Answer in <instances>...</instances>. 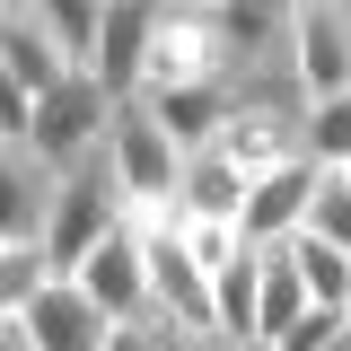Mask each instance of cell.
<instances>
[{
  "label": "cell",
  "mask_w": 351,
  "mask_h": 351,
  "mask_svg": "<svg viewBox=\"0 0 351 351\" xmlns=\"http://www.w3.org/2000/svg\"><path fill=\"white\" fill-rule=\"evenodd\" d=\"M123 228V193H114V167H106V149L97 158H80V167H62V184H53V211H44V281H71L106 237Z\"/></svg>",
  "instance_id": "obj_1"
},
{
  "label": "cell",
  "mask_w": 351,
  "mask_h": 351,
  "mask_svg": "<svg viewBox=\"0 0 351 351\" xmlns=\"http://www.w3.org/2000/svg\"><path fill=\"white\" fill-rule=\"evenodd\" d=\"M106 167H114L123 211H176V176H184V158L167 149V132L149 123L141 97H114V106H106Z\"/></svg>",
  "instance_id": "obj_2"
},
{
  "label": "cell",
  "mask_w": 351,
  "mask_h": 351,
  "mask_svg": "<svg viewBox=\"0 0 351 351\" xmlns=\"http://www.w3.org/2000/svg\"><path fill=\"white\" fill-rule=\"evenodd\" d=\"M176 88H228L211 9H193V0L149 18V53H141V88H132V97H176Z\"/></svg>",
  "instance_id": "obj_3"
},
{
  "label": "cell",
  "mask_w": 351,
  "mask_h": 351,
  "mask_svg": "<svg viewBox=\"0 0 351 351\" xmlns=\"http://www.w3.org/2000/svg\"><path fill=\"white\" fill-rule=\"evenodd\" d=\"M106 106H114V97H106L97 80H62L53 97L27 106V149H36L53 176L80 167V158H97V149H106Z\"/></svg>",
  "instance_id": "obj_4"
},
{
  "label": "cell",
  "mask_w": 351,
  "mask_h": 351,
  "mask_svg": "<svg viewBox=\"0 0 351 351\" xmlns=\"http://www.w3.org/2000/svg\"><path fill=\"white\" fill-rule=\"evenodd\" d=\"M281 71H290V88H299L307 106L351 97V9H334V0L290 9V53H281Z\"/></svg>",
  "instance_id": "obj_5"
},
{
  "label": "cell",
  "mask_w": 351,
  "mask_h": 351,
  "mask_svg": "<svg viewBox=\"0 0 351 351\" xmlns=\"http://www.w3.org/2000/svg\"><path fill=\"white\" fill-rule=\"evenodd\" d=\"M316 176L307 158H290V167H272L246 184V211H237V237H246V255H263V246H290L307 228V202H316Z\"/></svg>",
  "instance_id": "obj_6"
},
{
  "label": "cell",
  "mask_w": 351,
  "mask_h": 351,
  "mask_svg": "<svg viewBox=\"0 0 351 351\" xmlns=\"http://www.w3.org/2000/svg\"><path fill=\"white\" fill-rule=\"evenodd\" d=\"M71 290H80L106 325H149V281H141V246H132V228H114V237L71 272Z\"/></svg>",
  "instance_id": "obj_7"
},
{
  "label": "cell",
  "mask_w": 351,
  "mask_h": 351,
  "mask_svg": "<svg viewBox=\"0 0 351 351\" xmlns=\"http://www.w3.org/2000/svg\"><path fill=\"white\" fill-rule=\"evenodd\" d=\"M53 184H62V176L44 167L27 141H0V246H36V237H44Z\"/></svg>",
  "instance_id": "obj_8"
},
{
  "label": "cell",
  "mask_w": 351,
  "mask_h": 351,
  "mask_svg": "<svg viewBox=\"0 0 351 351\" xmlns=\"http://www.w3.org/2000/svg\"><path fill=\"white\" fill-rule=\"evenodd\" d=\"M0 80L18 88L27 106L53 97V88L71 80V71H62V53H53L44 27H36V0H0Z\"/></svg>",
  "instance_id": "obj_9"
},
{
  "label": "cell",
  "mask_w": 351,
  "mask_h": 351,
  "mask_svg": "<svg viewBox=\"0 0 351 351\" xmlns=\"http://www.w3.org/2000/svg\"><path fill=\"white\" fill-rule=\"evenodd\" d=\"M18 334H27V351H106V316L71 281H44L27 299V316H18Z\"/></svg>",
  "instance_id": "obj_10"
},
{
  "label": "cell",
  "mask_w": 351,
  "mask_h": 351,
  "mask_svg": "<svg viewBox=\"0 0 351 351\" xmlns=\"http://www.w3.org/2000/svg\"><path fill=\"white\" fill-rule=\"evenodd\" d=\"M149 18H158V0H106V27H97V62H88V80L106 88V97H132V88H141Z\"/></svg>",
  "instance_id": "obj_11"
},
{
  "label": "cell",
  "mask_w": 351,
  "mask_h": 351,
  "mask_svg": "<svg viewBox=\"0 0 351 351\" xmlns=\"http://www.w3.org/2000/svg\"><path fill=\"white\" fill-rule=\"evenodd\" d=\"M149 106V123L167 132L176 158H193V149H211L219 123H228V88H176V97H141Z\"/></svg>",
  "instance_id": "obj_12"
},
{
  "label": "cell",
  "mask_w": 351,
  "mask_h": 351,
  "mask_svg": "<svg viewBox=\"0 0 351 351\" xmlns=\"http://www.w3.org/2000/svg\"><path fill=\"white\" fill-rule=\"evenodd\" d=\"M237 211H246V176L219 149H193L176 176V219H237Z\"/></svg>",
  "instance_id": "obj_13"
},
{
  "label": "cell",
  "mask_w": 351,
  "mask_h": 351,
  "mask_svg": "<svg viewBox=\"0 0 351 351\" xmlns=\"http://www.w3.org/2000/svg\"><path fill=\"white\" fill-rule=\"evenodd\" d=\"M299 316H307L299 263H290V246H263V255H255V351H263V343H281Z\"/></svg>",
  "instance_id": "obj_14"
},
{
  "label": "cell",
  "mask_w": 351,
  "mask_h": 351,
  "mask_svg": "<svg viewBox=\"0 0 351 351\" xmlns=\"http://www.w3.org/2000/svg\"><path fill=\"white\" fill-rule=\"evenodd\" d=\"M36 27H44V44L62 53V71L88 80V62H97V27H106V0H36Z\"/></svg>",
  "instance_id": "obj_15"
},
{
  "label": "cell",
  "mask_w": 351,
  "mask_h": 351,
  "mask_svg": "<svg viewBox=\"0 0 351 351\" xmlns=\"http://www.w3.org/2000/svg\"><path fill=\"white\" fill-rule=\"evenodd\" d=\"M290 263H299V290H307V307H334L343 316L351 307V255H334V246H316V237H290Z\"/></svg>",
  "instance_id": "obj_16"
},
{
  "label": "cell",
  "mask_w": 351,
  "mask_h": 351,
  "mask_svg": "<svg viewBox=\"0 0 351 351\" xmlns=\"http://www.w3.org/2000/svg\"><path fill=\"white\" fill-rule=\"evenodd\" d=\"M299 149H307V167H325V176L351 167V97L307 106V114H299Z\"/></svg>",
  "instance_id": "obj_17"
},
{
  "label": "cell",
  "mask_w": 351,
  "mask_h": 351,
  "mask_svg": "<svg viewBox=\"0 0 351 351\" xmlns=\"http://www.w3.org/2000/svg\"><path fill=\"white\" fill-rule=\"evenodd\" d=\"M176 246L193 255V272H202V281H211V272H228V263L246 255L237 219H176Z\"/></svg>",
  "instance_id": "obj_18"
},
{
  "label": "cell",
  "mask_w": 351,
  "mask_h": 351,
  "mask_svg": "<svg viewBox=\"0 0 351 351\" xmlns=\"http://www.w3.org/2000/svg\"><path fill=\"white\" fill-rule=\"evenodd\" d=\"M307 237H316V246H334V255H351V193H343V176H316Z\"/></svg>",
  "instance_id": "obj_19"
},
{
  "label": "cell",
  "mask_w": 351,
  "mask_h": 351,
  "mask_svg": "<svg viewBox=\"0 0 351 351\" xmlns=\"http://www.w3.org/2000/svg\"><path fill=\"white\" fill-rule=\"evenodd\" d=\"M36 290H44V255H36V246H0V325L27 316Z\"/></svg>",
  "instance_id": "obj_20"
},
{
  "label": "cell",
  "mask_w": 351,
  "mask_h": 351,
  "mask_svg": "<svg viewBox=\"0 0 351 351\" xmlns=\"http://www.w3.org/2000/svg\"><path fill=\"white\" fill-rule=\"evenodd\" d=\"M343 334H351V325L334 316V307H307L299 325H290L281 343H263V351H325V343H343Z\"/></svg>",
  "instance_id": "obj_21"
},
{
  "label": "cell",
  "mask_w": 351,
  "mask_h": 351,
  "mask_svg": "<svg viewBox=\"0 0 351 351\" xmlns=\"http://www.w3.org/2000/svg\"><path fill=\"white\" fill-rule=\"evenodd\" d=\"M106 351H167L158 325H106Z\"/></svg>",
  "instance_id": "obj_22"
},
{
  "label": "cell",
  "mask_w": 351,
  "mask_h": 351,
  "mask_svg": "<svg viewBox=\"0 0 351 351\" xmlns=\"http://www.w3.org/2000/svg\"><path fill=\"white\" fill-rule=\"evenodd\" d=\"M167 351H228L219 334H167Z\"/></svg>",
  "instance_id": "obj_23"
},
{
  "label": "cell",
  "mask_w": 351,
  "mask_h": 351,
  "mask_svg": "<svg viewBox=\"0 0 351 351\" xmlns=\"http://www.w3.org/2000/svg\"><path fill=\"white\" fill-rule=\"evenodd\" d=\"M0 351H27V334H18V316H9V325H0Z\"/></svg>",
  "instance_id": "obj_24"
},
{
  "label": "cell",
  "mask_w": 351,
  "mask_h": 351,
  "mask_svg": "<svg viewBox=\"0 0 351 351\" xmlns=\"http://www.w3.org/2000/svg\"><path fill=\"white\" fill-rule=\"evenodd\" d=\"M325 351H351V334H343V343H325Z\"/></svg>",
  "instance_id": "obj_25"
},
{
  "label": "cell",
  "mask_w": 351,
  "mask_h": 351,
  "mask_svg": "<svg viewBox=\"0 0 351 351\" xmlns=\"http://www.w3.org/2000/svg\"><path fill=\"white\" fill-rule=\"evenodd\" d=\"M343 193H351V167H343Z\"/></svg>",
  "instance_id": "obj_26"
},
{
  "label": "cell",
  "mask_w": 351,
  "mask_h": 351,
  "mask_svg": "<svg viewBox=\"0 0 351 351\" xmlns=\"http://www.w3.org/2000/svg\"><path fill=\"white\" fill-rule=\"evenodd\" d=\"M343 325H351V307H343Z\"/></svg>",
  "instance_id": "obj_27"
}]
</instances>
